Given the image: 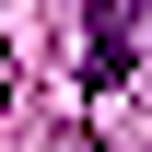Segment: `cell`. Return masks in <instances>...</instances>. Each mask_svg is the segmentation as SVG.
Returning a JSON list of instances; mask_svg holds the SVG:
<instances>
[{"label": "cell", "instance_id": "1", "mask_svg": "<svg viewBox=\"0 0 152 152\" xmlns=\"http://www.w3.org/2000/svg\"><path fill=\"white\" fill-rule=\"evenodd\" d=\"M129 58H140V0H82V82L117 94Z\"/></svg>", "mask_w": 152, "mask_h": 152}]
</instances>
